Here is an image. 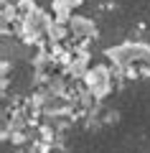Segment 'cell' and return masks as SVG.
<instances>
[{"label":"cell","instance_id":"6da1fadb","mask_svg":"<svg viewBox=\"0 0 150 153\" xmlns=\"http://www.w3.org/2000/svg\"><path fill=\"white\" fill-rule=\"evenodd\" d=\"M84 84L97 100H104L112 92L115 82H112V64H94L89 69V74L84 76Z\"/></svg>","mask_w":150,"mask_h":153},{"label":"cell","instance_id":"7a4b0ae2","mask_svg":"<svg viewBox=\"0 0 150 153\" xmlns=\"http://www.w3.org/2000/svg\"><path fill=\"white\" fill-rule=\"evenodd\" d=\"M69 31H71V36H76V38L92 41V38L97 36V23L92 21V18H86V16H71Z\"/></svg>","mask_w":150,"mask_h":153}]
</instances>
